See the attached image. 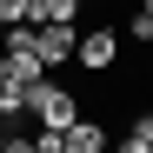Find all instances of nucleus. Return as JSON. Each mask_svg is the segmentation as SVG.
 I'll return each instance as SVG.
<instances>
[{"instance_id": "obj_1", "label": "nucleus", "mask_w": 153, "mask_h": 153, "mask_svg": "<svg viewBox=\"0 0 153 153\" xmlns=\"http://www.w3.org/2000/svg\"><path fill=\"white\" fill-rule=\"evenodd\" d=\"M27 113H33L40 126H60V133H67V126L80 120L87 107H80V93H73V87H60V80H40V87H27Z\"/></svg>"}, {"instance_id": "obj_2", "label": "nucleus", "mask_w": 153, "mask_h": 153, "mask_svg": "<svg viewBox=\"0 0 153 153\" xmlns=\"http://www.w3.org/2000/svg\"><path fill=\"white\" fill-rule=\"evenodd\" d=\"M73 67L93 73V80H107V73L120 67V27H87L80 40H73Z\"/></svg>"}, {"instance_id": "obj_3", "label": "nucleus", "mask_w": 153, "mask_h": 153, "mask_svg": "<svg viewBox=\"0 0 153 153\" xmlns=\"http://www.w3.org/2000/svg\"><path fill=\"white\" fill-rule=\"evenodd\" d=\"M73 40H80V27H33V53H40V67H67L73 60Z\"/></svg>"}, {"instance_id": "obj_4", "label": "nucleus", "mask_w": 153, "mask_h": 153, "mask_svg": "<svg viewBox=\"0 0 153 153\" xmlns=\"http://www.w3.org/2000/svg\"><path fill=\"white\" fill-rule=\"evenodd\" d=\"M67 153H107V126L80 113V120L67 126Z\"/></svg>"}, {"instance_id": "obj_5", "label": "nucleus", "mask_w": 153, "mask_h": 153, "mask_svg": "<svg viewBox=\"0 0 153 153\" xmlns=\"http://www.w3.org/2000/svg\"><path fill=\"white\" fill-rule=\"evenodd\" d=\"M20 20L33 27V0H0V27H20Z\"/></svg>"}, {"instance_id": "obj_6", "label": "nucleus", "mask_w": 153, "mask_h": 153, "mask_svg": "<svg viewBox=\"0 0 153 153\" xmlns=\"http://www.w3.org/2000/svg\"><path fill=\"white\" fill-rule=\"evenodd\" d=\"M33 153H67V133H60V126H40V133H33Z\"/></svg>"}, {"instance_id": "obj_7", "label": "nucleus", "mask_w": 153, "mask_h": 153, "mask_svg": "<svg viewBox=\"0 0 153 153\" xmlns=\"http://www.w3.org/2000/svg\"><path fill=\"white\" fill-rule=\"evenodd\" d=\"M126 40H140V47H153V13H133V20H126Z\"/></svg>"}, {"instance_id": "obj_8", "label": "nucleus", "mask_w": 153, "mask_h": 153, "mask_svg": "<svg viewBox=\"0 0 153 153\" xmlns=\"http://www.w3.org/2000/svg\"><path fill=\"white\" fill-rule=\"evenodd\" d=\"M0 153H33V140L27 133H0Z\"/></svg>"}, {"instance_id": "obj_9", "label": "nucleus", "mask_w": 153, "mask_h": 153, "mask_svg": "<svg viewBox=\"0 0 153 153\" xmlns=\"http://www.w3.org/2000/svg\"><path fill=\"white\" fill-rule=\"evenodd\" d=\"M126 133H140V140H153V107H146V113H133V126H126Z\"/></svg>"}, {"instance_id": "obj_10", "label": "nucleus", "mask_w": 153, "mask_h": 153, "mask_svg": "<svg viewBox=\"0 0 153 153\" xmlns=\"http://www.w3.org/2000/svg\"><path fill=\"white\" fill-rule=\"evenodd\" d=\"M120 153H153V140H140V133H120Z\"/></svg>"}, {"instance_id": "obj_11", "label": "nucleus", "mask_w": 153, "mask_h": 153, "mask_svg": "<svg viewBox=\"0 0 153 153\" xmlns=\"http://www.w3.org/2000/svg\"><path fill=\"white\" fill-rule=\"evenodd\" d=\"M0 80H7V53H0Z\"/></svg>"}, {"instance_id": "obj_12", "label": "nucleus", "mask_w": 153, "mask_h": 153, "mask_svg": "<svg viewBox=\"0 0 153 153\" xmlns=\"http://www.w3.org/2000/svg\"><path fill=\"white\" fill-rule=\"evenodd\" d=\"M140 13H153V0H140Z\"/></svg>"}, {"instance_id": "obj_13", "label": "nucleus", "mask_w": 153, "mask_h": 153, "mask_svg": "<svg viewBox=\"0 0 153 153\" xmlns=\"http://www.w3.org/2000/svg\"><path fill=\"white\" fill-rule=\"evenodd\" d=\"M0 47H7V27H0Z\"/></svg>"}, {"instance_id": "obj_14", "label": "nucleus", "mask_w": 153, "mask_h": 153, "mask_svg": "<svg viewBox=\"0 0 153 153\" xmlns=\"http://www.w3.org/2000/svg\"><path fill=\"white\" fill-rule=\"evenodd\" d=\"M80 7H87V0H80Z\"/></svg>"}]
</instances>
